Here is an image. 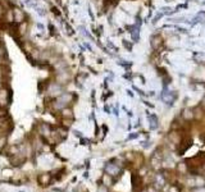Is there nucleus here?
I'll use <instances>...</instances> for the list:
<instances>
[{
  "instance_id": "obj_10",
  "label": "nucleus",
  "mask_w": 205,
  "mask_h": 192,
  "mask_svg": "<svg viewBox=\"0 0 205 192\" xmlns=\"http://www.w3.org/2000/svg\"><path fill=\"white\" fill-rule=\"evenodd\" d=\"M5 144H7V137H0V151L3 150V147L5 146Z\"/></svg>"
},
{
  "instance_id": "obj_1",
  "label": "nucleus",
  "mask_w": 205,
  "mask_h": 192,
  "mask_svg": "<svg viewBox=\"0 0 205 192\" xmlns=\"http://www.w3.org/2000/svg\"><path fill=\"white\" fill-rule=\"evenodd\" d=\"M24 161H26V155H24L23 152H17L10 158V163H12L14 166L23 165Z\"/></svg>"
},
{
  "instance_id": "obj_9",
  "label": "nucleus",
  "mask_w": 205,
  "mask_h": 192,
  "mask_svg": "<svg viewBox=\"0 0 205 192\" xmlns=\"http://www.w3.org/2000/svg\"><path fill=\"white\" fill-rule=\"evenodd\" d=\"M164 183H165V181H164V178L162 177V175H158L157 177V181H155V187L158 188H162L164 186Z\"/></svg>"
},
{
  "instance_id": "obj_7",
  "label": "nucleus",
  "mask_w": 205,
  "mask_h": 192,
  "mask_svg": "<svg viewBox=\"0 0 205 192\" xmlns=\"http://www.w3.org/2000/svg\"><path fill=\"white\" fill-rule=\"evenodd\" d=\"M168 138H169V141H172L173 144H176V145H178V144H179V136H178V134H177L176 132L169 133Z\"/></svg>"
},
{
  "instance_id": "obj_2",
  "label": "nucleus",
  "mask_w": 205,
  "mask_h": 192,
  "mask_svg": "<svg viewBox=\"0 0 205 192\" xmlns=\"http://www.w3.org/2000/svg\"><path fill=\"white\" fill-rule=\"evenodd\" d=\"M105 172L110 177H114V175H118L121 173V168H119L117 164H112V163H108L105 165Z\"/></svg>"
},
{
  "instance_id": "obj_14",
  "label": "nucleus",
  "mask_w": 205,
  "mask_h": 192,
  "mask_svg": "<svg viewBox=\"0 0 205 192\" xmlns=\"http://www.w3.org/2000/svg\"><path fill=\"white\" fill-rule=\"evenodd\" d=\"M162 17H163V13H158V14L154 17V19H153V22H158Z\"/></svg>"
},
{
  "instance_id": "obj_8",
  "label": "nucleus",
  "mask_w": 205,
  "mask_h": 192,
  "mask_svg": "<svg viewBox=\"0 0 205 192\" xmlns=\"http://www.w3.org/2000/svg\"><path fill=\"white\" fill-rule=\"evenodd\" d=\"M182 117H183L186 120H191L194 117H195V114H194L192 111L190 110V109H185L183 113H182Z\"/></svg>"
},
{
  "instance_id": "obj_5",
  "label": "nucleus",
  "mask_w": 205,
  "mask_h": 192,
  "mask_svg": "<svg viewBox=\"0 0 205 192\" xmlns=\"http://www.w3.org/2000/svg\"><path fill=\"white\" fill-rule=\"evenodd\" d=\"M162 44H163V40H162V37L159 36V35H155V36H153L151 37V48L154 49V50H157V49H159L160 46H162Z\"/></svg>"
},
{
  "instance_id": "obj_4",
  "label": "nucleus",
  "mask_w": 205,
  "mask_h": 192,
  "mask_svg": "<svg viewBox=\"0 0 205 192\" xmlns=\"http://www.w3.org/2000/svg\"><path fill=\"white\" fill-rule=\"evenodd\" d=\"M37 181H39V183L41 186H48L49 183H50V181H51V175L49 174V173H44V174L39 175Z\"/></svg>"
},
{
  "instance_id": "obj_15",
  "label": "nucleus",
  "mask_w": 205,
  "mask_h": 192,
  "mask_svg": "<svg viewBox=\"0 0 205 192\" xmlns=\"http://www.w3.org/2000/svg\"><path fill=\"white\" fill-rule=\"evenodd\" d=\"M97 192H106L105 186H100V187H99V191H97Z\"/></svg>"
},
{
  "instance_id": "obj_12",
  "label": "nucleus",
  "mask_w": 205,
  "mask_h": 192,
  "mask_svg": "<svg viewBox=\"0 0 205 192\" xmlns=\"http://www.w3.org/2000/svg\"><path fill=\"white\" fill-rule=\"evenodd\" d=\"M177 171L178 172H186L187 169H185V164L183 163H179V165L177 166Z\"/></svg>"
},
{
  "instance_id": "obj_11",
  "label": "nucleus",
  "mask_w": 205,
  "mask_h": 192,
  "mask_svg": "<svg viewBox=\"0 0 205 192\" xmlns=\"http://www.w3.org/2000/svg\"><path fill=\"white\" fill-rule=\"evenodd\" d=\"M123 46H124V48L127 49L128 51H132V45H131L128 41H123Z\"/></svg>"
},
{
  "instance_id": "obj_16",
  "label": "nucleus",
  "mask_w": 205,
  "mask_h": 192,
  "mask_svg": "<svg viewBox=\"0 0 205 192\" xmlns=\"http://www.w3.org/2000/svg\"><path fill=\"white\" fill-rule=\"evenodd\" d=\"M204 104H205V99H204Z\"/></svg>"
},
{
  "instance_id": "obj_13",
  "label": "nucleus",
  "mask_w": 205,
  "mask_h": 192,
  "mask_svg": "<svg viewBox=\"0 0 205 192\" xmlns=\"http://www.w3.org/2000/svg\"><path fill=\"white\" fill-rule=\"evenodd\" d=\"M72 111L69 110V109H65V110H63V115H64V117H72Z\"/></svg>"
},
{
  "instance_id": "obj_3",
  "label": "nucleus",
  "mask_w": 205,
  "mask_h": 192,
  "mask_svg": "<svg viewBox=\"0 0 205 192\" xmlns=\"http://www.w3.org/2000/svg\"><path fill=\"white\" fill-rule=\"evenodd\" d=\"M71 99H72V96H71V95H68V94L63 95L60 99H58V100H56L55 108H56V109H63V108H65V106L68 105V103H69Z\"/></svg>"
},
{
  "instance_id": "obj_6",
  "label": "nucleus",
  "mask_w": 205,
  "mask_h": 192,
  "mask_svg": "<svg viewBox=\"0 0 205 192\" xmlns=\"http://www.w3.org/2000/svg\"><path fill=\"white\" fill-rule=\"evenodd\" d=\"M147 118H149V122H150V128H151V130H157L158 126H159L158 117L154 114H147Z\"/></svg>"
}]
</instances>
